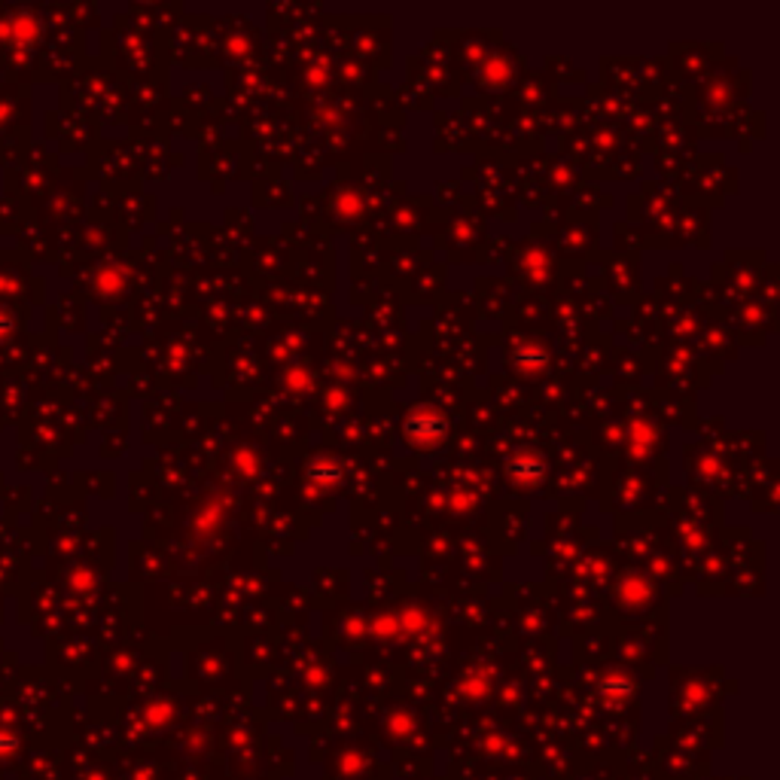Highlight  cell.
<instances>
[{"label":"cell","mask_w":780,"mask_h":780,"mask_svg":"<svg viewBox=\"0 0 780 780\" xmlns=\"http://www.w3.org/2000/svg\"><path fill=\"white\" fill-rule=\"evenodd\" d=\"M604 692H613V698H622V695H628V692H631V683H628V679L613 677V686L604 683Z\"/></svg>","instance_id":"obj_1"}]
</instances>
